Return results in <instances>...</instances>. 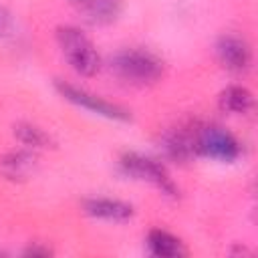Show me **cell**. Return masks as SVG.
<instances>
[{
    "instance_id": "9",
    "label": "cell",
    "mask_w": 258,
    "mask_h": 258,
    "mask_svg": "<svg viewBox=\"0 0 258 258\" xmlns=\"http://www.w3.org/2000/svg\"><path fill=\"white\" fill-rule=\"evenodd\" d=\"M161 153L165 159L173 163H187L191 157H196V147H194V133L189 131H169L161 137L159 141Z\"/></svg>"
},
{
    "instance_id": "13",
    "label": "cell",
    "mask_w": 258,
    "mask_h": 258,
    "mask_svg": "<svg viewBox=\"0 0 258 258\" xmlns=\"http://www.w3.org/2000/svg\"><path fill=\"white\" fill-rule=\"evenodd\" d=\"M14 137H16L18 143H22V147H28V149H34V151L54 145L50 133H46L42 127H38L34 123H26V121L14 125Z\"/></svg>"
},
{
    "instance_id": "4",
    "label": "cell",
    "mask_w": 258,
    "mask_h": 258,
    "mask_svg": "<svg viewBox=\"0 0 258 258\" xmlns=\"http://www.w3.org/2000/svg\"><path fill=\"white\" fill-rule=\"evenodd\" d=\"M194 147L196 155L220 163H232L242 153V145L236 139V135L222 125H204L198 131H194Z\"/></svg>"
},
{
    "instance_id": "8",
    "label": "cell",
    "mask_w": 258,
    "mask_h": 258,
    "mask_svg": "<svg viewBox=\"0 0 258 258\" xmlns=\"http://www.w3.org/2000/svg\"><path fill=\"white\" fill-rule=\"evenodd\" d=\"M36 165H38L36 151L34 149H28V147L8 151V153H4L0 157V173L6 179H12V181H24V179H28L34 173Z\"/></svg>"
},
{
    "instance_id": "10",
    "label": "cell",
    "mask_w": 258,
    "mask_h": 258,
    "mask_svg": "<svg viewBox=\"0 0 258 258\" xmlns=\"http://www.w3.org/2000/svg\"><path fill=\"white\" fill-rule=\"evenodd\" d=\"M145 246H147V252L155 258H181L187 254V248L183 246V242L175 234L161 228H153L147 232Z\"/></svg>"
},
{
    "instance_id": "12",
    "label": "cell",
    "mask_w": 258,
    "mask_h": 258,
    "mask_svg": "<svg viewBox=\"0 0 258 258\" xmlns=\"http://www.w3.org/2000/svg\"><path fill=\"white\" fill-rule=\"evenodd\" d=\"M218 105L224 113L230 115H246L254 109V95L248 87L244 85H230L226 87L220 97H218Z\"/></svg>"
},
{
    "instance_id": "2",
    "label": "cell",
    "mask_w": 258,
    "mask_h": 258,
    "mask_svg": "<svg viewBox=\"0 0 258 258\" xmlns=\"http://www.w3.org/2000/svg\"><path fill=\"white\" fill-rule=\"evenodd\" d=\"M56 44L69 67L81 77H95L101 71V54L85 30L73 24L56 28Z\"/></svg>"
},
{
    "instance_id": "6",
    "label": "cell",
    "mask_w": 258,
    "mask_h": 258,
    "mask_svg": "<svg viewBox=\"0 0 258 258\" xmlns=\"http://www.w3.org/2000/svg\"><path fill=\"white\" fill-rule=\"evenodd\" d=\"M216 58L230 73H246L252 64V46L244 36L222 34L216 40Z\"/></svg>"
},
{
    "instance_id": "15",
    "label": "cell",
    "mask_w": 258,
    "mask_h": 258,
    "mask_svg": "<svg viewBox=\"0 0 258 258\" xmlns=\"http://www.w3.org/2000/svg\"><path fill=\"white\" fill-rule=\"evenodd\" d=\"M26 254L28 256H46V254H50V250L48 248H28Z\"/></svg>"
},
{
    "instance_id": "3",
    "label": "cell",
    "mask_w": 258,
    "mask_h": 258,
    "mask_svg": "<svg viewBox=\"0 0 258 258\" xmlns=\"http://www.w3.org/2000/svg\"><path fill=\"white\" fill-rule=\"evenodd\" d=\"M119 169L125 177L149 183L167 198H177L179 196V187L171 179L167 167L161 161L153 159V157H147V155L137 153V151H125L119 157Z\"/></svg>"
},
{
    "instance_id": "5",
    "label": "cell",
    "mask_w": 258,
    "mask_h": 258,
    "mask_svg": "<svg viewBox=\"0 0 258 258\" xmlns=\"http://www.w3.org/2000/svg\"><path fill=\"white\" fill-rule=\"evenodd\" d=\"M54 89L64 101H69V103H73V105H77V107H81L93 115H99V117L109 119V121H119V123L131 121L129 109L121 107L119 103L107 101L105 97L95 95L83 87H77V85L64 83V81H54Z\"/></svg>"
},
{
    "instance_id": "1",
    "label": "cell",
    "mask_w": 258,
    "mask_h": 258,
    "mask_svg": "<svg viewBox=\"0 0 258 258\" xmlns=\"http://www.w3.org/2000/svg\"><path fill=\"white\" fill-rule=\"evenodd\" d=\"M109 67L119 81L135 85V87L155 85L157 81H161V77L165 73L163 60L155 52L145 50V48L117 50L111 56Z\"/></svg>"
},
{
    "instance_id": "11",
    "label": "cell",
    "mask_w": 258,
    "mask_h": 258,
    "mask_svg": "<svg viewBox=\"0 0 258 258\" xmlns=\"http://www.w3.org/2000/svg\"><path fill=\"white\" fill-rule=\"evenodd\" d=\"M123 0H81V12L89 24L105 26L121 16Z\"/></svg>"
},
{
    "instance_id": "14",
    "label": "cell",
    "mask_w": 258,
    "mask_h": 258,
    "mask_svg": "<svg viewBox=\"0 0 258 258\" xmlns=\"http://www.w3.org/2000/svg\"><path fill=\"white\" fill-rule=\"evenodd\" d=\"M10 30H12V16L4 6H0V36H8Z\"/></svg>"
},
{
    "instance_id": "7",
    "label": "cell",
    "mask_w": 258,
    "mask_h": 258,
    "mask_svg": "<svg viewBox=\"0 0 258 258\" xmlns=\"http://www.w3.org/2000/svg\"><path fill=\"white\" fill-rule=\"evenodd\" d=\"M83 212L95 220L103 222H129L135 216V208L129 202L117 198H89L83 202Z\"/></svg>"
}]
</instances>
